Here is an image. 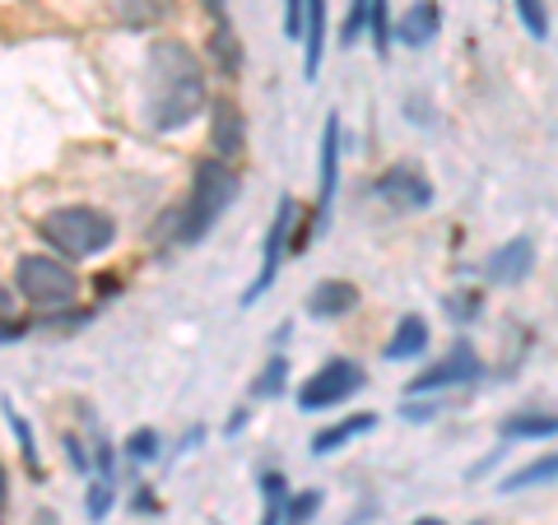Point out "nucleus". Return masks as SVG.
I'll return each mask as SVG.
<instances>
[{
	"instance_id": "72a5a7b5",
	"label": "nucleus",
	"mask_w": 558,
	"mask_h": 525,
	"mask_svg": "<svg viewBox=\"0 0 558 525\" xmlns=\"http://www.w3.org/2000/svg\"><path fill=\"white\" fill-rule=\"evenodd\" d=\"M10 307H14V297H10L5 284H0V317H10Z\"/></svg>"
},
{
	"instance_id": "7c9ffc66",
	"label": "nucleus",
	"mask_w": 558,
	"mask_h": 525,
	"mask_svg": "<svg viewBox=\"0 0 558 525\" xmlns=\"http://www.w3.org/2000/svg\"><path fill=\"white\" fill-rule=\"evenodd\" d=\"M61 447H65V456L75 469H89V456H84V447H80V437H61Z\"/></svg>"
},
{
	"instance_id": "7ed1b4c3",
	"label": "nucleus",
	"mask_w": 558,
	"mask_h": 525,
	"mask_svg": "<svg viewBox=\"0 0 558 525\" xmlns=\"http://www.w3.org/2000/svg\"><path fill=\"white\" fill-rule=\"evenodd\" d=\"M38 233L61 260H84V256H102L117 242V223L112 215H102L94 205H61L47 209Z\"/></svg>"
},
{
	"instance_id": "393cba45",
	"label": "nucleus",
	"mask_w": 558,
	"mask_h": 525,
	"mask_svg": "<svg viewBox=\"0 0 558 525\" xmlns=\"http://www.w3.org/2000/svg\"><path fill=\"white\" fill-rule=\"evenodd\" d=\"M451 410V400H442V395H405L400 400V418L405 424H424V418H438V414H447Z\"/></svg>"
},
{
	"instance_id": "5701e85b",
	"label": "nucleus",
	"mask_w": 558,
	"mask_h": 525,
	"mask_svg": "<svg viewBox=\"0 0 558 525\" xmlns=\"http://www.w3.org/2000/svg\"><path fill=\"white\" fill-rule=\"evenodd\" d=\"M512 10L531 38H539V42L549 38V0H512Z\"/></svg>"
},
{
	"instance_id": "ddd939ff",
	"label": "nucleus",
	"mask_w": 558,
	"mask_h": 525,
	"mask_svg": "<svg viewBox=\"0 0 558 525\" xmlns=\"http://www.w3.org/2000/svg\"><path fill=\"white\" fill-rule=\"evenodd\" d=\"M502 442H554L558 437V414L549 410H517L498 424Z\"/></svg>"
},
{
	"instance_id": "a878e982",
	"label": "nucleus",
	"mask_w": 558,
	"mask_h": 525,
	"mask_svg": "<svg viewBox=\"0 0 558 525\" xmlns=\"http://www.w3.org/2000/svg\"><path fill=\"white\" fill-rule=\"evenodd\" d=\"M442 307H447V317L457 321V326H470V321H475L480 312H484V297H480L475 289H461V293H447Z\"/></svg>"
},
{
	"instance_id": "1a4fd4ad",
	"label": "nucleus",
	"mask_w": 558,
	"mask_h": 525,
	"mask_svg": "<svg viewBox=\"0 0 558 525\" xmlns=\"http://www.w3.org/2000/svg\"><path fill=\"white\" fill-rule=\"evenodd\" d=\"M531 270H535V242L531 237H508L494 256L484 260V279L488 284H502V289L531 279Z\"/></svg>"
},
{
	"instance_id": "473e14b6",
	"label": "nucleus",
	"mask_w": 558,
	"mask_h": 525,
	"mask_svg": "<svg viewBox=\"0 0 558 525\" xmlns=\"http://www.w3.org/2000/svg\"><path fill=\"white\" fill-rule=\"evenodd\" d=\"M247 418H252V410H238V414L229 418V424H223V432H229V437H238L242 428H247Z\"/></svg>"
},
{
	"instance_id": "9d476101",
	"label": "nucleus",
	"mask_w": 558,
	"mask_h": 525,
	"mask_svg": "<svg viewBox=\"0 0 558 525\" xmlns=\"http://www.w3.org/2000/svg\"><path fill=\"white\" fill-rule=\"evenodd\" d=\"M242 139H247V121H242L238 102L219 98L215 108H209V145H215V159H238Z\"/></svg>"
},
{
	"instance_id": "e433bc0d",
	"label": "nucleus",
	"mask_w": 558,
	"mask_h": 525,
	"mask_svg": "<svg viewBox=\"0 0 558 525\" xmlns=\"http://www.w3.org/2000/svg\"><path fill=\"white\" fill-rule=\"evenodd\" d=\"M410 525H447V521H438V516H424V521H410Z\"/></svg>"
},
{
	"instance_id": "cd10ccee",
	"label": "nucleus",
	"mask_w": 558,
	"mask_h": 525,
	"mask_svg": "<svg viewBox=\"0 0 558 525\" xmlns=\"http://www.w3.org/2000/svg\"><path fill=\"white\" fill-rule=\"evenodd\" d=\"M317 512H322V493H317V488H307V493H289V502H284V525H307Z\"/></svg>"
},
{
	"instance_id": "c756f323",
	"label": "nucleus",
	"mask_w": 558,
	"mask_h": 525,
	"mask_svg": "<svg viewBox=\"0 0 558 525\" xmlns=\"http://www.w3.org/2000/svg\"><path fill=\"white\" fill-rule=\"evenodd\" d=\"M303 24H307L303 0H284V38L289 42H303Z\"/></svg>"
},
{
	"instance_id": "4468645a",
	"label": "nucleus",
	"mask_w": 558,
	"mask_h": 525,
	"mask_svg": "<svg viewBox=\"0 0 558 525\" xmlns=\"http://www.w3.org/2000/svg\"><path fill=\"white\" fill-rule=\"evenodd\" d=\"M428 340H433L428 321L410 312V317H400V321H396L391 340L381 344V358H387V363H410V358H418V354H428Z\"/></svg>"
},
{
	"instance_id": "4c0bfd02",
	"label": "nucleus",
	"mask_w": 558,
	"mask_h": 525,
	"mask_svg": "<svg viewBox=\"0 0 558 525\" xmlns=\"http://www.w3.org/2000/svg\"><path fill=\"white\" fill-rule=\"evenodd\" d=\"M38 525H57V516H51V512H38Z\"/></svg>"
},
{
	"instance_id": "aec40b11",
	"label": "nucleus",
	"mask_w": 558,
	"mask_h": 525,
	"mask_svg": "<svg viewBox=\"0 0 558 525\" xmlns=\"http://www.w3.org/2000/svg\"><path fill=\"white\" fill-rule=\"evenodd\" d=\"M0 410H5V418H10V428H14V437H20V451H24V465H28V475L33 479H43V461H38V447H33V424L10 405V400H0Z\"/></svg>"
},
{
	"instance_id": "6e6552de",
	"label": "nucleus",
	"mask_w": 558,
	"mask_h": 525,
	"mask_svg": "<svg viewBox=\"0 0 558 525\" xmlns=\"http://www.w3.org/2000/svg\"><path fill=\"white\" fill-rule=\"evenodd\" d=\"M373 196L387 200L391 209H400V215H414V209H428V205H433V182H428L418 168L396 163V168H387V172H381V178L373 182Z\"/></svg>"
},
{
	"instance_id": "f257e3e1",
	"label": "nucleus",
	"mask_w": 558,
	"mask_h": 525,
	"mask_svg": "<svg viewBox=\"0 0 558 525\" xmlns=\"http://www.w3.org/2000/svg\"><path fill=\"white\" fill-rule=\"evenodd\" d=\"M209 102L205 61L178 38L149 42L145 57V126L159 135H178L191 121H201Z\"/></svg>"
},
{
	"instance_id": "20e7f679",
	"label": "nucleus",
	"mask_w": 558,
	"mask_h": 525,
	"mask_svg": "<svg viewBox=\"0 0 558 525\" xmlns=\"http://www.w3.org/2000/svg\"><path fill=\"white\" fill-rule=\"evenodd\" d=\"M14 289H20L24 303L43 307V312H61L80 303V274L57 256L28 252L14 260Z\"/></svg>"
},
{
	"instance_id": "b1692460",
	"label": "nucleus",
	"mask_w": 558,
	"mask_h": 525,
	"mask_svg": "<svg viewBox=\"0 0 558 525\" xmlns=\"http://www.w3.org/2000/svg\"><path fill=\"white\" fill-rule=\"evenodd\" d=\"M112 502H117V484H112V475H98V479L89 484V493H84V512H89V521H108Z\"/></svg>"
},
{
	"instance_id": "dca6fc26",
	"label": "nucleus",
	"mask_w": 558,
	"mask_h": 525,
	"mask_svg": "<svg viewBox=\"0 0 558 525\" xmlns=\"http://www.w3.org/2000/svg\"><path fill=\"white\" fill-rule=\"evenodd\" d=\"M373 428H377V414H344V418H336V424H330V428L312 432V456H330V451L349 447V442H354V437L373 432Z\"/></svg>"
},
{
	"instance_id": "f704fd0d",
	"label": "nucleus",
	"mask_w": 558,
	"mask_h": 525,
	"mask_svg": "<svg viewBox=\"0 0 558 525\" xmlns=\"http://www.w3.org/2000/svg\"><path fill=\"white\" fill-rule=\"evenodd\" d=\"M135 506H140V512H149V506H154V498H149V488H140V493H135Z\"/></svg>"
},
{
	"instance_id": "39448f33",
	"label": "nucleus",
	"mask_w": 558,
	"mask_h": 525,
	"mask_svg": "<svg viewBox=\"0 0 558 525\" xmlns=\"http://www.w3.org/2000/svg\"><path fill=\"white\" fill-rule=\"evenodd\" d=\"M363 387H368V373L354 358H330L312 373L299 387V410L303 414H322V410H340L344 400H354Z\"/></svg>"
},
{
	"instance_id": "f03ea898",
	"label": "nucleus",
	"mask_w": 558,
	"mask_h": 525,
	"mask_svg": "<svg viewBox=\"0 0 558 525\" xmlns=\"http://www.w3.org/2000/svg\"><path fill=\"white\" fill-rule=\"evenodd\" d=\"M238 191H242V178L233 172L229 159H201L196 163V182H191V196L182 205V215H178V242L182 247H191V242H201L215 223L223 219V209H229L238 200Z\"/></svg>"
},
{
	"instance_id": "4be33fe9",
	"label": "nucleus",
	"mask_w": 558,
	"mask_h": 525,
	"mask_svg": "<svg viewBox=\"0 0 558 525\" xmlns=\"http://www.w3.org/2000/svg\"><path fill=\"white\" fill-rule=\"evenodd\" d=\"M289 391V358H270L252 381V400H279Z\"/></svg>"
},
{
	"instance_id": "2f4dec72",
	"label": "nucleus",
	"mask_w": 558,
	"mask_h": 525,
	"mask_svg": "<svg viewBox=\"0 0 558 525\" xmlns=\"http://www.w3.org/2000/svg\"><path fill=\"white\" fill-rule=\"evenodd\" d=\"M24 335V326L20 321H10V317H0V344H10V340H20Z\"/></svg>"
},
{
	"instance_id": "0eeeda50",
	"label": "nucleus",
	"mask_w": 558,
	"mask_h": 525,
	"mask_svg": "<svg viewBox=\"0 0 558 525\" xmlns=\"http://www.w3.org/2000/svg\"><path fill=\"white\" fill-rule=\"evenodd\" d=\"M293 233H299V205H293V196H284V200H279V209H275L270 233H266V247H260V270L247 284V293H242V307L260 303V293H266L279 279V266H284V256L293 252Z\"/></svg>"
},
{
	"instance_id": "c9c22d12",
	"label": "nucleus",
	"mask_w": 558,
	"mask_h": 525,
	"mask_svg": "<svg viewBox=\"0 0 558 525\" xmlns=\"http://www.w3.org/2000/svg\"><path fill=\"white\" fill-rule=\"evenodd\" d=\"M5 498H10V484H5V465H0V506H5Z\"/></svg>"
},
{
	"instance_id": "a211bd4d",
	"label": "nucleus",
	"mask_w": 558,
	"mask_h": 525,
	"mask_svg": "<svg viewBox=\"0 0 558 525\" xmlns=\"http://www.w3.org/2000/svg\"><path fill=\"white\" fill-rule=\"evenodd\" d=\"M108 10L126 28H154L172 14V0H108Z\"/></svg>"
},
{
	"instance_id": "2eb2a0df",
	"label": "nucleus",
	"mask_w": 558,
	"mask_h": 525,
	"mask_svg": "<svg viewBox=\"0 0 558 525\" xmlns=\"http://www.w3.org/2000/svg\"><path fill=\"white\" fill-rule=\"evenodd\" d=\"M303 75L317 80L322 75V61H326V0H303Z\"/></svg>"
},
{
	"instance_id": "f8f14e48",
	"label": "nucleus",
	"mask_w": 558,
	"mask_h": 525,
	"mask_svg": "<svg viewBox=\"0 0 558 525\" xmlns=\"http://www.w3.org/2000/svg\"><path fill=\"white\" fill-rule=\"evenodd\" d=\"M354 307H359V289L349 284V279H322V284L307 293V317H317V321H340Z\"/></svg>"
},
{
	"instance_id": "bb28decb",
	"label": "nucleus",
	"mask_w": 558,
	"mask_h": 525,
	"mask_svg": "<svg viewBox=\"0 0 558 525\" xmlns=\"http://www.w3.org/2000/svg\"><path fill=\"white\" fill-rule=\"evenodd\" d=\"M368 0H349V10H344V24H340V42L344 47H354L359 38H368Z\"/></svg>"
},
{
	"instance_id": "f3484780",
	"label": "nucleus",
	"mask_w": 558,
	"mask_h": 525,
	"mask_svg": "<svg viewBox=\"0 0 558 525\" xmlns=\"http://www.w3.org/2000/svg\"><path fill=\"white\" fill-rule=\"evenodd\" d=\"M558 479V447L545 451V456L526 461L521 469H512L508 479H498V493H526V488H539V484H554Z\"/></svg>"
},
{
	"instance_id": "c85d7f7f",
	"label": "nucleus",
	"mask_w": 558,
	"mask_h": 525,
	"mask_svg": "<svg viewBox=\"0 0 558 525\" xmlns=\"http://www.w3.org/2000/svg\"><path fill=\"white\" fill-rule=\"evenodd\" d=\"M159 432L154 428H135L131 437H126V461H135V465H149L154 456H159Z\"/></svg>"
},
{
	"instance_id": "412c9836",
	"label": "nucleus",
	"mask_w": 558,
	"mask_h": 525,
	"mask_svg": "<svg viewBox=\"0 0 558 525\" xmlns=\"http://www.w3.org/2000/svg\"><path fill=\"white\" fill-rule=\"evenodd\" d=\"M368 38H373V51L387 57L391 42H396V24H391V0H368Z\"/></svg>"
},
{
	"instance_id": "9b49d317",
	"label": "nucleus",
	"mask_w": 558,
	"mask_h": 525,
	"mask_svg": "<svg viewBox=\"0 0 558 525\" xmlns=\"http://www.w3.org/2000/svg\"><path fill=\"white\" fill-rule=\"evenodd\" d=\"M442 33V5L438 0H414V5L396 20V42L400 47H428Z\"/></svg>"
},
{
	"instance_id": "6ab92c4d",
	"label": "nucleus",
	"mask_w": 558,
	"mask_h": 525,
	"mask_svg": "<svg viewBox=\"0 0 558 525\" xmlns=\"http://www.w3.org/2000/svg\"><path fill=\"white\" fill-rule=\"evenodd\" d=\"M260 498H266V506H260V525H284L289 479L279 475V469H266V475H260Z\"/></svg>"
},
{
	"instance_id": "423d86ee",
	"label": "nucleus",
	"mask_w": 558,
	"mask_h": 525,
	"mask_svg": "<svg viewBox=\"0 0 558 525\" xmlns=\"http://www.w3.org/2000/svg\"><path fill=\"white\" fill-rule=\"evenodd\" d=\"M484 377V358L475 354V344L457 340L447 349V354L438 363H428L424 373H418L410 381V395H442V391H465L475 387V381Z\"/></svg>"
}]
</instances>
